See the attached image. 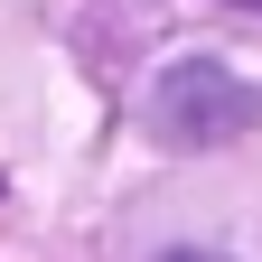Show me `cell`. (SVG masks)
Wrapping results in <instances>:
<instances>
[{
    "instance_id": "6da1fadb",
    "label": "cell",
    "mask_w": 262,
    "mask_h": 262,
    "mask_svg": "<svg viewBox=\"0 0 262 262\" xmlns=\"http://www.w3.org/2000/svg\"><path fill=\"white\" fill-rule=\"evenodd\" d=\"M262 122V94L253 84H234L225 66H178V75H159V94H150V131L169 150H215V141H234V131H253Z\"/></svg>"
},
{
    "instance_id": "7a4b0ae2",
    "label": "cell",
    "mask_w": 262,
    "mask_h": 262,
    "mask_svg": "<svg viewBox=\"0 0 262 262\" xmlns=\"http://www.w3.org/2000/svg\"><path fill=\"white\" fill-rule=\"evenodd\" d=\"M178 262H206V253H178Z\"/></svg>"
},
{
    "instance_id": "3957f363",
    "label": "cell",
    "mask_w": 262,
    "mask_h": 262,
    "mask_svg": "<svg viewBox=\"0 0 262 262\" xmlns=\"http://www.w3.org/2000/svg\"><path fill=\"white\" fill-rule=\"evenodd\" d=\"M244 10H262V0H244Z\"/></svg>"
}]
</instances>
